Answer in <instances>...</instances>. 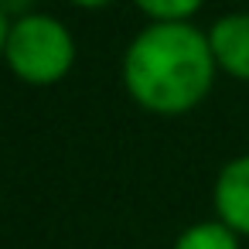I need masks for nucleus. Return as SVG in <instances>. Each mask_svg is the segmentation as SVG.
<instances>
[{
	"instance_id": "5",
	"label": "nucleus",
	"mask_w": 249,
	"mask_h": 249,
	"mask_svg": "<svg viewBox=\"0 0 249 249\" xmlns=\"http://www.w3.org/2000/svg\"><path fill=\"white\" fill-rule=\"evenodd\" d=\"M171 249H242V235L229 229L222 218H205L178 232Z\"/></svg>"
},
{
	"instance_id": "6",
	"label": "nucleus",
	"mask_w": 249,
	"mask_h": 249,
	"mask_svg": "<svg viewBox=\"0 0 249 249\" xmlns=\"http://www.w3.org/2000/svg\"><path fill=\"white\" fill-rule=\"evenodd\" d=\"M137 11L147 14L150 21H160V24H171V21H191L205 0H133Z\"/></svg>"
},
{
	"instance_id": "3",
	"label": "nucleus",
	"mask_w": 249,
	"mask_h": 249,
	"mask_svg": "<svg viewBox=\"0 0 249 249\" xmlns=\"http://www.w3.org/2000/svg\"><path fill=\"white\" fill-rule=\"evenodd\" d=\"M205 35L218 72L235 82H249V11L222 14Z\"/></svg>"
},
{
	"instance_id": "1",
	"label": "nucleus",
	"mask_w": 249,
	"mask_h": 249,
	"mask_svg": "<svg viewBox=\"0 0 249 249\" xmlns=\"http://www.w3.org/2000/svg\"><path fill=\"white\" fill-rule=\"evenodd\" d=\"M123 89L154 116H184L198 109L218 75L208 35L191 21H150L123 52Z\"/></svg>"
},
{
	"instance_id": "4",
	"label": "nucleus",
	"mask_w": 249,
	"mask_h": 249,
	"mask_svg": "<svg viewBox=\"0 0 249 249\" xmlns=\"http://www.w3.org/2000/svg\"><path fill=\"white\" fill-rule=\"evenodd\" d=\"M212 205L215 218L249 239V154H239L222 164L212 184Z\"/></svg>"
},
{
	"instance_id": "7",
	"label": "nucleus",
	"mask_w": 249,
	"mask_h": 249,
	"mask_svg": "<svg viewBox=\"0 0 249 249\" xmlns=\"http://www.w3.org/2000/svg\"><path fill=\"white\" fill-rule=\"evenodd\" d=\"M7 35H11V18L0 7V62H4V52H7Z\"/></svg>"
},
{
	"instance_id": "2",
	"label": "nucleus",
	"mask_w": 249,
	"mask_h": 249,
	"mask_svg": "<svg viewBox=\"0 0 249 249\" xmlns=\"http://www.w3.org/2000/svg\"><path fill=\"white\" fill-rule=\"evenodd\" d=\"M75 58H79L75 35L55 14L24 11V14L11 18L4 65L11 69V75L18 82L35 86V89L58 86L75 69Z\"/></svg>"
},
{
	"instance_id": "8",
	"label": "nucleus",
	"mask_w": 249,
	"mask_h": 249,
	"mask_svg": "<svg viewBox=\"0 0 249 249\" xmlns=\"http://www.w3.org/2000/svg\"><path fill=\"white\" fill-rule=\"evenodd\" d=\"M72 7H79V11H99V7H109L113 0H69Z\"/></svg>"
}]
</instances>
